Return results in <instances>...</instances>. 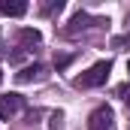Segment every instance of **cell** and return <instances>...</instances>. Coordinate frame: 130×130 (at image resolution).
Here are the masks:
<instances>
[{
  "mask_svg": "<svg viewBox=\"0 0 130 130\" xmlns=\"http://www.w3.org/2000/svg\"><path fill=\"white\" fill-rule=\"evenodd\" d=\"M109 73H112V61H97L91 70L76 76V88H100V85H106Z\"/></svg>",
  "mask_w": 130,
  "mask_h": 130,
  "instance_id": "6da1fadb",
  "label": "cell"
},
{
  "mask_svg": "<svg viewBox=\"0 0 130 130\" xmlns=\"http://www.w3.org/2000/svg\"><path fill=\"white\" fill-rule=\"evenodd\" d=\"M103 24H109L106 18H100V15H88V12H76L73 18H70V24L64 27L67 36H76L79 30H88V27H103Z\"/></svg>",
  "mask_w": 130,
  "mask_h": 130,
  "instance_id": "7a4b0ae2",
  "label": "cell"
},
{
  "mask_svg": "<svg viewBox=\"0 0 130 130\" xmlns=\"http://www.w3.org/2000/svg\"><path fill=\"white\" fill-rule=\"evenodd\" d=\"M112 118L115 115H112L109 106H97L88 118V130H112Z\"/></svg>",
  "mask_w": 130,
  "mask_h": 130,
  "instance_id": "3957f363",
  "label": "cell"
},
{
  "mask_svg": "<svg viewBox=\"0 0 130 130\" xmlns=\"http://www.w3.org/2000/svg\"><path fill=\"white\" fill-rule=\"evenodd\" d=\"M21 106H24V100L18 97V94H3L0 97V121H9Z\"/></svg>",
  "mask_w": 130,
  "mask_h": 130,
  "instance_id": "277c9868",
  "label": "cell"
},
{
  "mask_svg": "<svg viewBox=\"0 0 130 130\" xmlns=\"http://www.w3.org/2000/svg\"><path fill=\"white\" fill-rule=\"evenodd\" d=\"M42 76H45V67H42V64H30V67H24L15 79H18L21 85H27V82H39Z\"/></svg>",
  "mask_w": 130,
  "mask_h": 130,
  "instance_id": "5b68a950",
  "label": "cell"
},
{
  "mask_svg": "<svg viewBox=\"0 0 130 130\" xmlns=\"http://www.w3.org/2000/svg\"><path fill=\"white\" fill-rule=\"evenodd\" d=\"M0 12H3V15L18 18V15H24V12H27V3H24V0H3V3H0Z\"/></svg>",
  "mask_w": 130,
  "mask_h": 130,
  "instance_id": "8992f818",
  "label": "cell"
},
{
  "mask_svg": "<svg viewBox=\"0 0 130 130\" xmlns=\"http://www.w3.org/2000/svg\"><path fill=\"white\" fill-rule=\"evenodd\" d=\"M18 39H21V48L30 52L33 45H39V30H33V27H21V30H18Z\"/></svg>",
  "mask_w": 130,
  "mask_h": 130,
  "instance_id": "52a82bcc",
  "label": "cell"
},
{
  "mask_svg": "<svg viewBox=\"0 0 130 130\" xmlns=\"http://www.w3.org/2000/svg\"><path fill=\"white\" fill-rule=\"evenodd\" d=\"M61 6H64L61 0H52V3H42V6H39V12H42V15H52V12H55V9H61Z\"/></svg>",
  "mask_w": 130,
  "mask_h": 130,
  "instance_id": "ba28073f",
  "label": "cell"
},
{
  "mask_svg": "<svg viewBox=\"0 0 130 130\" xmlns=\"http://www.w3.org/2000/svg\"><path fill=\"white\" fill-rule=\"evenodd\" d=\"M70 61H73V55H55V67H58V70H67Z\"/></svg>",
  "mask_w": 130,
  "mask_h": 130,
  "instance_id": "9c48e42d",
  "label": "cell"
},
{
  "mask_svg": "<svg viewBox=\"0 0 130 130\" xmlns=\"http://www.w3.org/2000/svg\"><path fill=\"white\" fill-rule=\"evenodd\" d=\"M127 76H130V64H127Z\"/></svg>",
  "mask_w": 130,
  "mask_h": 130,
  "instance_id": "30bf717a",
  "label": "cell"
}]
</instances>
